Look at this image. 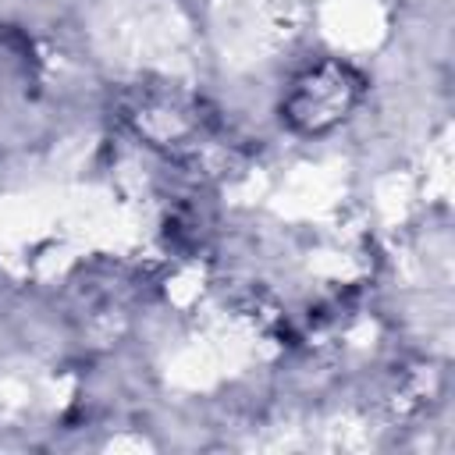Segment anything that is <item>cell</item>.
Instances as JSON below:
<instances>
[{"instance_id":"cell-1","label":"cell","mask_w":455,"mask_h":455,"mask_svg":"<svg viewBox=\"0 0 455 455\" xmlns=\"http://www.w3.org/2000/svg\"><path fill=\"white\" fill-rule=\"evenodd\" d=\"M363 75L345 60H320L291 78L281 100V121L295 135H327L363 100Z\"/></svg>"},{"instance_id":"cell-2","label":"cell","mask_w":455,"mask_h":455,"mask_svg":"<svg viewBox=\"0 0 455 455\" xmlns=\"http://www.w3.org/2000/svg\"><path fill=\"white\" fill-rule=\"evenodd\" d=\"M124 121L132 124V132L142 142L164 146V149L192 146V139L203 135L199 100H192L178 89H142V92H135L124 107Z\"/></svg>"}]
</instances>
